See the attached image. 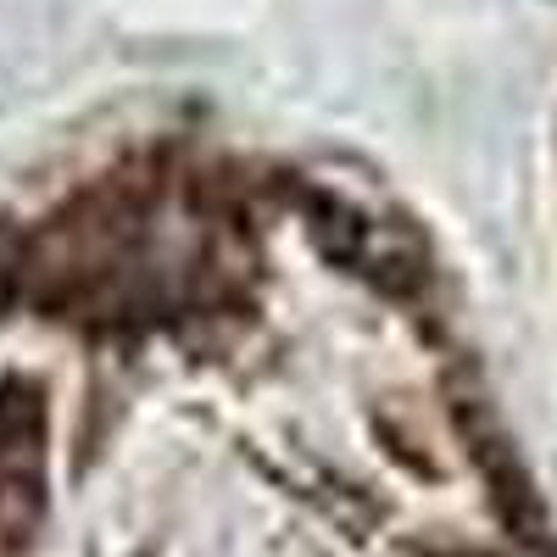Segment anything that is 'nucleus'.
I'll return each instance as SVG.
<instances>
[{"mask_svg": "<svg viewBox=\"0 0 557 557\" xmlns=\"http://www.w3.org/2000/svg\"><path fill=\"white\" fill-rule=\"evenodd\" d=\"M307 228L330 262H341L346 273H362L368 285H380L391 296H407L430 278V257L418 246V235L401 218L374 212L368 201L318 190L307 201Z\"/></svg>", "mask_w": 557, "mask_h": 557, "instance_id": "1", "label": "nucleus"}, {"mask_svg": "<svg viewBox=\"0 0 557 557\" xmlns=\"http://www.w3.org/2000/svg\"><path fill=\"white\" fill-rule=\"evenodd\" d=\"M435 557H491V552H435Z\"/></svg>", "mask_w": 557, "mask_h": 557, "instance_id": "2", "label": "nucleus"}]
</instances>
